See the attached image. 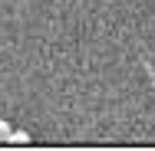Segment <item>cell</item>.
Here are the masks:
<instances>
[{
    "label": "cell",
    "instance_id": "obj_1",
    "mask_svg": "<svg viewBox=\"0 0 155 151\" xmlns=\"http://www.w3.org/2000/svg\"><path fill=\"white\" fill-rule=\"evenodd\" d=\"M7 141H30V135H27V131H13V128H10V138H7Z\"/></svg>",
    "mask_w": 155,
    "mask_h": 151
},
{
    "label": "cell",
    "instance_id": "obj_2",
    "mask_svg": "<svg viewBox=\"0 0 155 151\" xmlns=\"http://www.w3.org/2000/svg\"><path fill=\"white\" fill-rule=\"evenodd\" d=\"M7 138H10V121L0 118V141H7Z\"/></svg>",
    "mask_w": 155,
    "mask_h": 151
}]
</instances>
